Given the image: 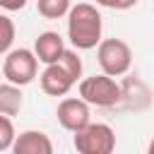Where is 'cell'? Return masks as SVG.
<instances>
[{
	"label": "cell",
	"mask_w": 154,
	"mask_h": 154,
	"mask_svg": "<svg viewBox=\"0 0 154 154\" xmlns=\"http://www.w3.org/2000/svg\"><path fill=\"white\" fill-rule=\"evenodd\" d=\"M101 12L91 2H77L67 12V41L77 51H91L101 43Z\"/></svg>",
	"instance_id": "6da1fadb"
},
{
	"label": "cell",
	"mask_w": 154,
	"mask_h": 154,
	"mask_svg": "<svg viewBox=\"0 0 154 154\" xmlns=\"http://www.w3.org/2000/svg\"><path fill=\"white\" fill-rule=\"evenodd\" d=\"M79 96L96 108H113L123 101V87L116 82V77L101 72V75H91L79 79Z\"/></svg>",
	"instance_id": "7a4b0ae2"
},
{
	"label": "cell",
	"mask_w": 154,
	"mask_h": 154,
	"mask_svg": "<svg viewBox=\"0 0 154 154\" xmlns=\"http://www.w3.org/2000/svg\"><path fill=\"white\" fill-rule=\"evenodd\" d=\"M96 60L101 72L123 77L132 67V51L123 38H101V43L96 46Z\"/></svg>",
	"instance_id": "3957f363"
},
{
	"label": "cell",
	"mask_w": 154,
	"mask_h": 154,
	"mask_svg": "<svg viewBox=\"0 0 154 154\" xmlns=\"http://www.w3.org/2000/svg\"><path fill=\"white\" fill-rule=\"evenodd\" d=\"M38 75V58L29 48H12L5 53L2 63V77L17 87H26Z\"/></svg>",
	"instance_id": "277c9868"
},
{
	"label": "cell",
	"mask_w": 154,
	"mask_h": 154,
	"mask_svg": "<svg viewBox=\"0 0 154 154\" xmlns=\"http://www.w3.org/2000/svg\"><path fill=\"white\" fill-rule=\"evenodd\" d=\"M72 135V144L79 154H111L116 149V132L106 123H89Z\"/></svg>",
	"instance_id": "5b68a950"
},
{
	"label": "cell",
	"mask_w": 154,
	"mask_h": 154,
	"mask_svg": "<svg viewBox=\"0 0 154 154\" xmlns=\"http://www.w3.org/2000/svg\"><path fill=\"white\" fill-rule=\"evenodd\" d=\"M55 116H58V123H60L65 130H70V132H77V130H82L84 125L91 123L89 103H87L82 96H77V99H75V96H65V99L58 103Z\"/></svg>",
	"instance_id": "8992f818"
},
{
	"label": "cell",
	"mask_w": 154,
	"mask_h": 154,
	"mask_svg": "<svg viewBox=\"0 0 154 154\" xmlns=\"http://www.w3.org/2000/svg\"><path fill=\"white\" fill-rule=\"evenodd\" d=\"M38 82H41V89H43L48 96H65V94L77 84L75 77H72L60 63L46 65V70L38 75Z\"/></svg>",
	"instance_id": "52a82bcc"
},
{
	"label": "cell",
	"mask_w": 154,
	"mask_h": 154,
	"mask_svg": "<svg viewBox=\"0 0 154 154\" xmlns=\"http://www.w3.org/2000/svg\"><path fill=\"white\" fill-rule=\"evenodd\" d=\"M34 53H36L38 63H43V65L58 63L65 53V41L58 31H41L34 41Z\"/></svg>",
	"instance_id": "ba28073f"
},
{
	"label": "cell",
	"mask_w": 154,
	"mask_h": 154,
	"mask_svg": "<svg viewBox=\"0 0 154 154\" xmlns=\"http://www.w3.org/2000/svg\"><path fill=\"white\" fill-rule=\"evenodd\" d=\"M14 154H53V142L41 130H24L14 137Z\"/></svg>",
	"instance_id": "9c48e42d"
},
{
	"label": "cell",
	"mask_w": 154,
	"mask_h": 154,
	"mask_svg": "<svg viewBox=\"0 0 154 154\" xmlns=\"http://www.w3.org/2000/svg\"><path fill=\"white\" fill-rule=\"evenodd\" d=\"M22 103H24L22 87H17L12 82L0 84V113L2 116H17L22 111Z\"/></svg>",
	"instance_id": "30bf717a"
},
{
	"label": "cell",
	"mask_w": 154,
	"mask_h": 154,
	"mask_svg": "<svg viewBox=\"0 0 154 154\" xmlns=\"http://www.w3.org/2000/svg\"><path fill=\"white\" fill-rule=\"evenodd\" d=\"M70 0H36V10L43 19H60L70 12Z\"/></svg>",
	"instance_id": "8fae6325"
},
{
	"label": "cell",
	"mask_w": 154,
	"mask_h": 154,
	"mask_svg": "<svg viewBox=\"0 0 154 154\" xmlns=\"http://www.w3.org/2000/svg\"><path fill=\"white\" fill-rule=\"evenodd\" d=\"M12 43H14V22L5 12H0V55L12 51Z\"/></svg>",
	"instance_id": "7c38bea8"
},
{
	"label": "cell",
	"mask_w": 154,
	"mask_h": 154,
	"mask_svg": "<svg viewBox=\"0 0 154 154\" xmlns=\"http://www.w3.org/2000/svg\"><path fill=\"white\" fill-rule=\"evenodd\" d=\"M58 63L75 77V82L82 79V58L77 55V48H75V51H72V48H65V53H63V58H60Z\"/></svg>",
	"instance_id": "4fadbf2b"
},
{
	"label": "cell",
	"mask_w": 154,
	"mask_h": 154,
	"mask_svg": "<svg viewBox=\"0 0 154 154\" xmlns=\"http://www.w3.org/2000/svg\"><path fill=\"white\" fill-rule=\"evenodd\" d=\"M14 137H17V132H14V125H12V116L0 113V152L12 149Z\"/></svg>",
	"instance_id": "5bb4252c"
},
{
	"label": "cell",
	"mask_w": 154,
	"mask_h": 154,
	"mask_svg": "<svg viewBox=\"0 0 154 154\" xmlns=\"http://www.w3.org/2000/svg\"><path fill=\"white\" fill-rule=\"evenodd\" d=\"M99 7H108V10H130L135 7L140 0H94Z\"/></svg>",
	"instance_id": "9a60e30c"
},
{
	"label": "cell",
	"mask_w": 154,
	"mask_h": 154,
	"mask_svg": "<svg viewBox=\"0 0 154 154\" xmlns=\"http://www.w3.org/2000/svg\"><path fill=\"white\" fill-rule=\"evenodd\" d=\"M0 7L5 12H19L26 7V0H0Z\"/></svg>",
	"instance_id": "2e32d148"
},
{
	"label": "cell",
	"mask_w": 154,
	"mask_h": 154,
	"mask_svg": "<svg viewBox=\"0 0 154 154\" xmlns=\"http://www.w3.org/2000/svg\"><path fill=\"white\" fill-rule=\"evenodd\" d=\"M147 152H149V154H154V137L149 140V147H147Z\"/></svg>",
	"instance_id": "e0dca14e"
}]
</instances>
